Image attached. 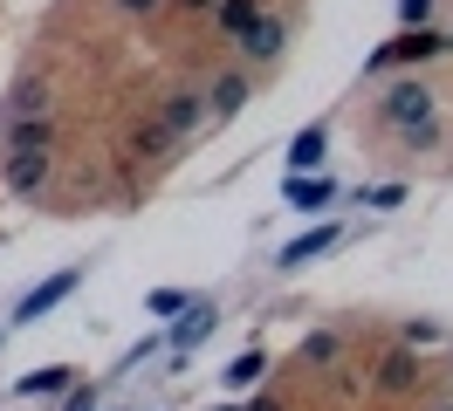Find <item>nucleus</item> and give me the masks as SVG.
Listing matches in <instances>:
<instances>
[{
  "label": "nucleus",
  "instance_id": "1",
  "mask_svg": "<svg viewBox=\"0 0 453 411\" xmlns=\"http://www.w3.org/2000/svg\"><path fill=\"white\" fill-rule=\"evenodd\" d=\"M447 49H453V34H440V27H405L398 42H385V49L371 55L365 69H371V76H385V69H398V62L419 69V62H433V55H447Z\"/></svg>",
  "mask_w": 453,
  "mask_h": 411
},
{
  "label": "nucleus",
  "instance_id": "2",
  "mask_svg": "<svg viewBox=\"0 0 453 411\" xmlns=\"http://www.w3.org/2000/svg\"><path fill=\"white\" fill-rule=\"evenodd\" d=\"M158 124L172 131V144L199 137L206 131V89H199V82H172L165 96H158Z\"/></svg>",
  "mask_w": 453,
  "mask_h": 411
},
{
  "label": "nucleus",
  "instance_id": "3",
  "mask_svg": "<svg viewBox=\"0 0 453 411\" xmlns=\"http://www.w3.org/2000/svg\"><path fill=\"white\" fill-rule=\"evenodd\" d=\"M419 117H433V89H426V76H398L385 96H378V124L385 131H405V124H419Z\"/></svg>",
  "mask_w": 453,
  "mask_h": 411
},
{
  "label": "nucleus",
  "instance_id": "4",
  "mask_svg": "<svg viewBox=\"0 0 453 411\" xmlns=\"http://www.w3.org/2000/svg\"><path fill=\"white\" fill-rule=\"evenodd\" d=\"M234 49H241V62H248V69H268V62H282V55H288V14L261 7L255 27H248V34L234 42Z\"/></svg>",
  "mask_w": 453,
  "mask_h": 411
},
{
  "label": "nucleus",
  "instance_id": "5",
  "mask_svg": "<svg viewBox=\"0 0 453 411\" xmlns=\"http://www.w3.org/2000/svg\"><path fill=\"white\" fill-rule=\"evenodd\" d=\"M248 96H255V69H248V62H226L220 76L206 82V124L241 117V110H248Z\"/></svg>",
  "mask_w": 453,
  "mask_h": 411
},
{
  "label": "nucleus",
  "instance_id": "6",
  "mask_svg": "<svg viewBox=\"0 0 453 411\" xmlns=\"http://www.w3.org/2000/svg\"><path fill=\"white\" fill-rule=\"evenodd\" d=\"M49 171H56V151H7L0 158V186L14 192V199H35V192L49 186Z\"/></svg>",
  "mask_w": 453,
  "mask_h": 411
},
{
  "label": "nucleus",
  "instance_id": "7",
  "mask_svg": "<svg viewBox=\"0 0 453 411\" xmlns=\"http://www.w3.org/2000/svg\"><path fill=\"white\" fill-rule=\"evenodd\" d=\"M76 288H83V268H62V274H49L42 288H28L14 316H21V323H42V316H49V308H62V301L76 295Z\"/></svg>",
  "mask_w": 453,
  "mask_h": 411
},
{
  "label": "nucleus",
  "instance_id": "8",
  "mask_svg": "<svg viewBox=\"0 0 453 411\" xmlns=\"http://www.w3.org/2000/svg\"><path fill=\"white\" fill-rule=\"evenodd\" d=\"M419 377H426V363H419V350H405V343H398V350H385L378 356V391H385V398H405V391H419Z\"/></svg>",
  "mask_w": 453,
  "mask_h": 411
},
{
  "label": "nucleus",
  "instance_id": "9",
  "mask_svg": "<svg viewBox=\"0 0 453 411\" xmlns=\"http://www.w3.org/2000/svg\"><path fill=\"white\" fill-rule=\"evenodd\" d=\"M296 363H303V370H337L343 363V329H310L303 350H296Z\"/></svg>",
  "mask_w": 453,
  "mask_h": 411
},
{
  "label": "nucleus",
  "instance_id": "10",
  "mask_svg": "<svg viewBox=\"0 0 453 411\" xmlns=\"http://www.w3.org/2000/svg\"><path fill=\"white\" fill-rule=\"evenodd\" d=\"M7 151H56V117H21V124H0Z\"/></svg>",
  "mask_w": 453,
  "mask_h": 411
},
{
  "label": "nucleus",
  "instance_id": "11",
  "mask_svg": "<svg viewBox=\"0 0 453 411\" xmlns=\"http://www.w3.org/2000/svg\"><path fill=\"white\" fill-rule=\"evenodd\" d=\"M49 103H56V96H49V82H14V96H7V103H0V124H21V117H49Z\"/></svg>",
  "mask_w": 453,
  "mask_h": 411
},
{
  "label": "nucleus",
  "instance_id": "12",
  "mask_svg": "<svg viewBox=\"0 0 453 411\" xmlns=\"http://www.w3.org/2000/svg\"><path fill=\"white\" fill-rule=\"evenodd\" d=\"M213 329H220L213 301H186V316H179V329H172V343H179V350H199V343H206Z\"/></svg>",
  "mask_w": 453,
  "mask_h": 411
},
{
  "label": "nucleus",
  "instance_id": "13",
  "mask_svg": "<svg viewBox=\"0 0 453 411\" xmlns=\"http://www.w3.org/2000/svg\"><path fill=\"white\" fill-rule=\"evenodd\" d=\"M288 206H296V213H316V206H330V199H337V186H330V179H323V171H310V179H303V171H288Z\"/></svg>",
  "mask_w": 453,
  "mask_h": 411
},
{
  "label": "nucleus",
  "instance_id": "14",
  "mask_svg": "<svg viewBox=\"0 0 453 411\" xmlns=\"http://www.w3.org/2000/svg\"><path fill=\"white\" fill-rule=\"evenodd\" d=\"M323 151H330V131L310 124V131L288 137V171H323Z\"/></svg>",
  "mask_w": 453,
  "mask_h": 411
},
{
  "label": "nucleus",
  "instance_id": "15",
  "mask_svg": "<svg viewBox=\"0 0 453 411\" xmlns=\"http://www.w3.org/2000/svg\"><path fill=\"white\" fill-rule=\"evenodd\" d=\"M337 240H343V226H310L303 240H288V247H282V268H310L316 254H330Z\"/></svg>",
  "mask_w": 453,
  "mask_h": 411
},
{
  "label": "nucleus",
  "instance_id": "16",
  "mask_svg": "<svg viewBox=\"0 0 453 411\" xmlns=\"http://www.w3.org/2000/svg\"><path fill=\"white\" fill-rule=\"evenodd\" d=\"M220 377H226V391H255V384L268 377V350H241V356L220 370Z\"/></svg>",
  "mask_w": 453,
  "mask_h": 411
},
{
  "label": "nucleus",
  "instance_id": "17",
  "mask_svg": "<svg viewBox=\"0 0 453 411\" xmlns=\"http://www.w3.org/2000/svg\"><path fill=\"white\" fill-rule=\"evenodd\" d=\"M124 151H131V158H165V151H172V131L151 117V124H138V131L124 137Z\"/></svg>",
  "mask_w": 453,
  "mask_h": 411
},
{
  "label": "nucleus",
  "instance_id": "18",
  "mask_svg": "<svg viewBox=\"0 0 453 411\" xmlns=\"http://www.w3.org/2000/svg\"><path fill=\"white\" fill-rule=\"evenodd\" d=\"M213 14H220V34L226 42H241V34H248V27H255V0H213Z\"/></svg>",
  "mask_w": 453,
  "mask_h": 411
},
{
  "label": "nucleus",
  "instance_id": "19",
  "mask_svg": "<svg viewBox=\"0 0 453 411\" xmlns=\"http://www.w3.org/2000/svg\"><path fill=\"white\" fill-rule=\"evenodd\" d=\"M398 144H405V151H440V110H433V117H419V124H405V131H392Z\"/></svg>",
  "mask_w": 453,
  "mask_h": 411
},
{
  "label": "nucleus",
  "instance_id": "20",
  "mask_svg": "<svg viewBox=\"0 0 453 411\" xmlns=\"http://www.w3.org/2000/svg\"><path fill=\"white\" fill-rule=\"evenodd\" d=\"M69 384H76V370H69V363H49V370L21 377V398H49V391H69Z\"/></svg>",
  "mask_w": 453,
  "mask_h": 411
},
{
  "label": "nucleus",
  "instance_id": "21",
  "mask_svg": "<svg viewBox=\"0 0 453 411\" xmlns=\"http://www.w3.org/2000/svg\"><path fill=\"white\" fill-rule=\"evenodd\" d=\"M186 288H151V295H144V308H151V316H179V308H186Z\"/></svg>",
  "mask_w": 453,
  "mask_h": 411
},
{
  "label": "nucleus",
  "instance_id": "22",
  "mask_svg": "<svg viewBox=\"0 0 453 411\" xmlns=\"http://www.w3.org/2000/svg\"><path fill=\"white\" fill-rule=\"evenodd\" d=\"M398 21H405V27H426V21H433V0H398Z\"/></svg>",
  "mask_w": 453,
  "mask_h": 411
},
{
  "label": "nucleus",
  "instance_id": "23",
  "mask_svg": "<svg viewBox=\"0 0 453 411\" xmlns=\"http://www.w3.org/2000/svg\"><path fill=\"white\" fill-rule=\"evenodd\" d=\"M426 343H440V323H405V350H426Z\"/></svg>",
  "mask_w": 453,
  "mask_h": 411
},
{
  "label": "nucleus",
  "instance_id": "24",
  "mask_svg": "<svg viewBox=\"0 0 453 411\" xmlns=\"http://www.w3.org/2000/svg\"><path fill=\"white\" fill-rule=\"evenodd\" d=\"M117 14H131V21H144V14H158V7H165V0H111Z\"/></svg>",
  "mask_w": 453,
  "mask_h": 411
},
{
  "label": "nucleus",
  "instance_id": "25",
  "mask_svg": "<svg viewBox=\"0 0 453 411\" xmlns=\"http://www.w3.org/2000/svg\"><path fill=\"white\" fill-rule=\"evenodd\" d=\"M96 405V391H76V384H69V411H89Z\"/></svg>",
  "mask_w": 453,
  "mask_h": 411
},
{
  "label": "nucleus",
  "instance_id": "26",
  "mask_svg": "<svg viewBox=\"0 0 453 411\" xmlns=\"http://www.w3.org/2000/svg\"><path fill=\"white\" fill-rule=\"evenodd\" d=\"M248 411H288V405H282V398H255Z\"/></svg>",
  "mask_w": 453,
  "mask_h": 411
},
{
  "label": "nucleus",
  "instance_id": "27",
  "mask_svg": "<svg viewBox=\"0 0 453 411\" xmlns=\"http://www.w3.org/2000/svg\"><path fill=\"white\" fill-rule=\"evenodd\" d=\"M179 7H193V14H199V7H213V0H179Z\"/></svg>",
  "mask_w": 453,
  "mask_h": 411
},
{
  "label": "nucleus",
  "instance_id": "28",
  "mask_svg": "<svg viewBox=\"0 0 453 411\" xmlns=\"http://www.w3.org/2000/svg\"><path fill=\"white\" fill-rule=\"evenodd\" d=\"M433 411H453V405H433Z\"/></svg>",
  "mask_w": 453,
  "mask_h": 411
}]
</instances>
